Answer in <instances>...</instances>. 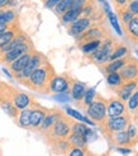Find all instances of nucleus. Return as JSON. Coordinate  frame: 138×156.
<instances>
[{
    "mask_svg": "<svg viewBox=\"0 0 138 156\" xmlns=\"http://www.w3.org/2000/svg\"><path fill=\"white\" fill-rule=\"evenodd\" d=\"M124 114H126V105L123 103V100L119 98L110 99L108 104H106V115H108V118L124 115Z\"/></svg>",
    "mask_w": 138,
    "mask_h": 156,
    "instance_id": "nucleus-14",
    "label": "nucleus"
},
{
    "mask_svg": "<svg viewBox=\"0 0 138 156\" xmlns=\"http://www.w3.org/2000/svg\"><path fill=\"white\" fill-rule=\"evenodd\" d=\"M104 4V10L106 13V17H108V20L109 23L112 24V27L114 28V30H117V33L118 34H122V29H120V26H119V20H118V17H117V14H114L112 10H110V6L108 3H103Z\"/></svg>",
    "mask_w": 138,
    "mask_h": 156,
    "instance_id": "nucleus-23",
    "label": "nucleus"
},
{
    "mask_svg": "<svg viewBox=\"0 0 138 156\" xmlns=\"http://www.w3.org/2000/svg\"><path fill=\"white\" fill-rule=\"evenodd\" d=\"M118 73L123 81L136 80L138 77V62L136 60L131 58V61H127L126 64L119 69Z\"/></svg>",
    "mask_w": 138,
    "mask_h": 156,
    "instance_id": "nucleus-12",
    "label": "nucleus"
},
{
    "mask_svg": "<svg viewBox=\"0 0 138 156\" xmlns=\"http://www.w3.org/2000/svg\"><path fill=\"white\" fill-rule=\"evenodd\" d=\"M109 36V32H108V28H105L104 24H102V23H93L85 32L81 33L79 37H76L78 38V44H79V47L81 44L84 43H86L89 41H95V40H102L103 41V38H106Z\"/></svg>",
    "mask_w": 138,
    "mask_h": 156,
    "instance_id": "nucleus-3",
    "label": "nucleus"
},
{
    "mask_svg": "<svg viewBox=\"0 0 138 156\" xmlns=\"http://www.w3.org/2000/svg\"><path fill=\"white\" fill-rule=\"evenodd\" d=\"M120 154H123V155H128L129 152H131V150H129V149H123V147H118V149H117Z\"/></svg>",
    "mask_w": 138,
    "mask_h": 156,
    "instance_id": "nucleus-44",
    "label": "nucleus"
},
{
    "mask_svg": "<svg viewBox=\"0 0 138 156\" xmlns=\"http://www.w3.org/2000/svg\"><path fill=\"white\" fill-rule=\"evenodd\" d=\"M33 51H34V50L29 51V52H27V53H24V55H22V56H19L18 58H15L13 62H10V64L8 65V67L10 69L12 75H13L14 77H17V76L23 71V70H24V67L27 66L28 61H29V58H30V55H32Z\"/></svg>",
    "mask_w": 138,
    "mask_h": 156,
    "instance_id": "nucleus-15",
    "label": "nucleus"
},
{
    "mask_svg": "<svg viewBox=\"0 0 138 156\" xmlns=\"http://www.w3.org/2000/svg\"><path fill=\"white\" fill-rule=\"evenodd\" d=\"M67 141L70 142V145L72 147H85L88 144V138L82 135H78V133H70V136L67 137Z\"/></svg>",
    "mask_w": 138,
    "mask_h": 156,
    "instance_id": "nucleus-25",
    "label": "nucleus"
},
{
    "mask_svg": "<svg viewBox=\"0 0 138 156\" xmlns=\"http://www.w3.org/2000/svg\"><path fill=\"white\" fill-rule=\"evenodd\" d=\"M58 2H61V0H46V2H44V6L48 8V9H53V8H55V5H56Z\"/></svg>",
    "mask_w": 138,
    "mask_h": 156,
    "instance_id": "nucleus-41",
    "label": "nucleus"
},
{
    "mask_svg": "<svg viewBox=\"0 0 138 156\" xmlns=\"http://www.w3.org/2000/svg\"><path fill=\"white\" fill-rule=\"evenodd\" d=\"M71 84H72V80L71 77L64 74V75H55L51 79L50 81V91L52 93H67L71 88Z\"/></svg>",
    "mask_w": 138,
    "mask_h": 156,
    "instance_id": "nucleus-8",
    "label": "nucleus"
},
{
    "mask_svg": "<svg viewBox=\"0 0 138 156\" xmlns=\"http://www.w3.org/2000/svg\"><path fill=\"white\" fill-rule=\"evenodd\" d=\"M124 30H126V34L129 40L132 42L138 43V15H133V18L129 20Z\"/></svg>",
    "mask_w": 138,
    "mask_h": 156,
    "instance_id": "nucleus-18",
    "label": "nucleus"
},
{
    "mask_svg": "<svg viewBox=\"0 0 138 156\" xmlns=\"http://www.w3.org/2000/svg\"><path fill=\"white\" fill-rule=\"evenodd\" d=\"M127 8L131 10L134 15H138V0H129Z\"/></svg>",
    "mask_w": 138,
    "mask_h": 156,
    "instance_id": "nucleus-38",
    "label": "nucleus"
},
{
    "mask_svg": "<svg viewBox=\"0 0 138 156\" xmlns=\"http://www.w3.org/2000/svg\"><path fill=\"white\" fill-rule=\"evenodd\" d=\"M127 133H128L129 141H131V142L138 138V126H137L136 123H131V124H128Z\"/></svg>",
    "mask_w": 138,
    "mask_h": 156,
    "instance_id": "nucleus-35",
    "label": "nucleus"
},
{
    "mask_svg": "<svg viewBox=\"0 0 138 156\" xmlns=\"http://www.w3.org/2000/svg\"><path fill=\"white\" fill-rule=\"evenodd\" d=\"M55 75H56L55 70H53L52 65L48 64V61H47V62H44L42 66L36 69L27 79H23L19 83H22L23 85H26L27 88L32 89V90L46 93V91H50V89H48L50 81Z\"/></svg>",
    "mask_w": 138,
    "mask_h": 156,
    "instance_id": "nucleus-1",
    "label": "nucleus"
},
{
    "mask_svg": "<svg viewBox=\"0 0 138 156\" xmlns=\"http://www.w3.org/2000/svg\"><path fill=\"white\" fill-rule=\"evenodd\" d=\"M112 141L116 142L117 145H120V146H127L129 142V137H128V133L127 131L123 129V131H118V132H113L112 133Z\"/></svg>",
    "mask_w": 138,
    "mask_h": 156,
    "instance_id": "nucleus-24",
    "label": "nucleus"
},
{
    "mask_svg": "<svg viewBox=\"0 0 138 156\" xmlns=\"http://www.w3.org/2000/svg\"><path fill=\"white\" fill-rule=\"evenodd\" d=\"M61 115H62V113H61L60 111H55V109H53V111H48L47 114H46V117H44L43 122H42V124L40 126V129L42 132H46L47 129H50L53 126V123H55Z\"/></svg>",
    "mask_w": 138,
    "mask_h": 156,
    "instance_id": "nucleus-17",
    "label": "nucleus"
},
{
    "mask_svg": "<svg viewBox=\"0 0 138 156\" xmlns=\"http://www.w3.org/2000/svg\"><path fill=\"white\" fill-rule=\"evenodd\" d=\"M137 55H138V52H137Z\"/></svg>",
    "mask_w": 138,
    "mask_h": 156,
    "instance_id": "nucleus-47",
    "label": "nucleus"
},
{
    "mask_svg": "<svg viewBox=\"0 0 138 156\" xmlns=\"http://www.w3.org/2000/svg\"><path fill=\"white\" fill-rule=\"evenodd\" d=\"M29 107H30V117H29L30 128H40L46 114L48 112V109H46V108L41 107L40 104L33 103V102Z\"/></svg>",
    "mask_w": 138,
    "mask_h": 156,
    "instance_id": "nucleus-10",
    "label": "nucleus"
},
{
    "mask_svg": "<svg viewBox=\"0 0 138 156\" xmlns=\"http://www.w3.org/2000/svg\"><path fill=\"white\" fill-rule=\"evenodd\" d=\"M80 15H81V10L75 9V8H70L67 12H65L62 15H61L60 19H61V23H62V24L68 26L70 23H72L74 20L78 19Z\"/></svg>",
    "mask_w": 138,
    "mask_h": 156,
    "instance_id": "nucleus-22",
    "label": "nucleus"
},
{
    "mask_svg": "<svg viewBox=\"0 0 138 156\" xmlns=\"http://www.w3.org/2000/svg\"><path fill=\"white\" fill-rule=\"evenodd\" d=\"M19 32H20L19 23H18V22H15L9 29L5 30L4 33L0 34V48H2L3 46H5L8 42H10V41H12L13 38H14L15 36H17Z\"/></svg>",
    "mask_w": 138,
    "mask_h": 156,
    "instance_id": "nucleus-19",
    "label": "nucleus"
},
{
    "mask_svg": "<svg viewBox=\"0 0 138 156\" xmlns=\"http://www.w3.org/2000/svg\"><path fill=\"white\" fill-rule=\"evenodd\" d=\"M127 62V60L124 57H122V58H118V60H114V61H109V62H106V65L104 66H100V69L103 70V71L105 74H110V73H117L119 71V69L123 66L124 64Z\"/></svg>",
    "mask_w": 138,
    "mask_h": 156,
    "instance_id": "nucleus-21",
    "label": "nucleus"
},
{
    "mask_svg": "<svg viewBox=\"0 0 138 156\" xmlns=\"http://www.w3.org/2000/svg\"><path fill=\"white\" fill-rule=\"evenodd\" d=\"M128 111L131 113L138 111V91H133V94L128 98Z\"/></svg>",
    "mask_w": 138,
    "mask_h": 156,
    "instance_id": "nucleus-33",
    "label": "nucleus"
},
{
    "mask_svg": "<svg viewBox=\"0 0 138 156\" xmlns=\"http://www.w3.org/2000/svg\"><path fill=\"white\" fill-rule=\"evenodd\" d=\"M14 4V0H0V9H8Z\"/></svg>",
    "mask_w": 138,
    "mask_h": 156,
    "instance_id": "nucleus-40",
    "label": "nucleus"
},
{
    "mask_svg": "<svg viewBox=\"0 0 138 156\" xmlns=\"http://www.w3.org/2000/svg\"><path fill=\"white\" fill-rule=\"evenodd\" d=\"M129 3V0H113V4L116 6V9H122V8H126Z\"/></svg>",
    "mask_w": 138,
    "mask_h": 156,
    "instance_id": "nucleus-39",
    "label": "nucleus"
},
{
    "mask_svg": "<svg viewBox=\"0 0 138 156\" xmlns=\"http://www.w3.org/2000/svg\"><path fill=\"white\" fill-rule=\"evenodd\" d=\"M43 2H46V0H43Z\"/></svg>",
    "mask_w": 138,
    "mask_h": 156,
    "instance_id": "nucleus-46",
    "label": "nucleus"
},
{
    "mask_svg": "<svg viewBox=\"0 0 138 156\" xmlns=\"http://www.w3.org/2000/svg\"><path fill=\"white\" fill-rule=\"evenodd\" d=\"M93 20H91L90 18L88 17H82V15H80V17L74 20L72 23H70L68 24V33H70L71 36L74 37H79L81 33H84L85 30L93 24Z\"/></svg>",
    "mask_w": 138,
    "mask_h": 156,
    "instance_id": "nucleus-11",
    "label": "nucleus"
},
{
    "mask_svg": "<svg viewBox=\"0 0 138 156\" xmlns=\"http://www.w3.org/2000/svg\"><path fill=\"white\" fill-rule=\"evenodd\" d=\"M67 156H85V150L84 147H71Z\"/></svg>",
    "mask_w": 138,
    "mask_h": 156,
    "instance_id": "nucleus-37",
    "label": "nucleus"
},
{
    "mask_svg": "<svg viewBox=\"0 0 138 156\" xmlns=\"http://www.w3.org/2000/svg\"><path fill=\"white\" fill-rule=\"evenodd\" d=\"M32 50H33V44H32V41L29 40V41H27L24 43H20L18 46H15V47H13L9 51L2 53L0 55V62L8 66L15 58H18L19 56H22V55H24V53L32 51Z\"/></svg>",
    "mask_w": 138,
    "mask_h": 156,
    "instance_id": "nucleus-6",
    "label": "nucleus"
},
{
    "mask_svg": "<svg viewBox=\"0 0 138 156\" xmlns=\"http://www.w3.org/2000/svg\"><path fill=\"white\" fill-rule=\"evenodd\" d=\"M96 99L94 98V100L88 105L86 109V114L91 121H95V122H105L106 119V104L108 102L102 98L100 95H95Z\"/></svg>",
    "mask_w": 138,
    "mask_h": 156,
    "instance_id": "nucleus-4",
    "label": "nucleus"
},
{
    "mask_svg": "<svg viewBox=\"0 0 138 156\" xmlns=\"http://www.w3.org/2000/svg\"><path fill=\"white\" fill-rule=\"evenodd\" d=\"M71 124H72V122L62 114L53 123V126L50 129L44 132L48 138V141L53 142V141H56V140H66L71 133Z\"/></svg>",
    "mask_w": 138,
    "mask_h": 156,
    "instance_id": "nucleus-2",
    "label": "nucleus"
},
{
    "mask_svg": "<svg viewBox=\"0 0 138 156\" xmlns=\"http://www.w3.org/2000/svg\"><path fill=\"white\" fill-rule=\"evenodd\" d=\"M96 95V93H95V89L94 88H91V89H86V93H85V95H84L82 98V102H84V107H88L91 102L94 100Z\"/></svg>",
    "mask_w": 138,
    "mask_h": 156,
    "instance_id": "nucleus-36",
    "label": "nucleus"
},
{
    "mask_svg": "<svg viewBox=\"0 0 138 156\" xmlns=\"http://www.w3.org/2000/svg\"><path fill=\"white\" fill-rule=\"evenodd\" d=\"M96 2H99V3H104L105 0H96Z\"/></svg>",
    "mask_w": 138,
    "mask_h": 156,
    "instance_id": "nucleus-45",
    "label": "nucleus"
},
{
    "mask_svg": "<svg viewBox=\"0 0 138 156\" xmlns=\"http://www.w3.org/2000/svg\"><path fill=\"white\" fill-rule=\"evenodd\" d=\"M29 117H30V107L19 111V114H18L17 118H18V124L20 127H23V128H30Z\"/></svg>",
    "mask_w": 138,
    "mask_h": 156,
    "instance_id": "nucleus-26",
    "label": "nucleus"
},
{
    "mask_svg": "<svg viewBox=\"0 0 138 156\" xmlns=\"http://www.w3.org/2000/svg\"><path fill=\"white\" fill-rule=\"evenodd\" d=\"M71 132L72 133H78V135H82V136H85L86 138L93 133V131H91L86 124H84V123H76V122H72L71 124Z\"/></svg>",
    "mask_w": 138,
    "mask_h": 156,
    "instance_id": "nucleus-27",
    "label": "nucleus"
},
{
    "mask_svg": "<svg viewBox=\"0 0 138 156\" xmlns=\"http://www.w3.org/2000/svg\"><path fill=\"white\" fill-rule=\"evenodd\" d=\"M70 93H71V97L76 100V102H80V100H82L84 95H85V93H86L85 84H82L80 81H72L71 88H70Z\"/></svg>",
    "mask_w": 138,
    "mask_h": 156,
    "instance_id": "nucleus-20",
    "label": "nucleus"
},
{
    "mask_svg": "<svg viewBox=\"0 0 138 156\" xmlns=\"http://www.w3.org/2000/svg\"><path fill=\"white\" fill-rule=\"evenodd\" d=\"M106 83H108L109 85H112V87H119V85H122V83H123V80H122V77L119 75V73H110V74H106Z\"/></svg>",
    "mask_w": 138,
    "mask_h": 156,
    "instance_id": "nucleus-32",
    "label": "nucleus"
},
{
    "mask_svg": "<svg viewBox=\"0 0 138 156\" xmlns=\"http://www.w3.org/2000/svg\"><path fill=\"white\" fill-rule=\"evenodd\" d=\"M138 87V80H131V81H123L122 85L118 87V97L119 99H122L123 102L128 100V98L133 94V91L136 90V88Z\"/></svg>",
    "mask_w": 138,
    "mask_h": 156,
    "instance_id": "nucleus-16",
    "label": "nucleus"
},
{
    "mask_svg": "<svg viewBox=\"0 0 138 156\" xmlns=\"http://www.w3.org/2000/svg\"><path fill=\"white\" fill-rule=\"evenodd\" d=\"M127 53H128V48L126 47V46H117V47H114L113 52L110 53L108 62H109V61H114V60H118V58L124 57Z\"/></svg>",
    "mask_w": 138,
    "mask_h": 156,
    "instance_id": "nucleus-31",
    "label": "nucleus"
},
{
    "mask_svg": "<svg viewBox=\"0 0 138 156\" xmlns=\"http://www.w3.org/2000/svg\"><path fill=\"white\" fill-rule=\"evenodd\" d=\"M118 12V20H120V23H122V26H123V28H126L127 27V24L129 23V20H131L132 18H133V13L128 9V8L126 6V8H122V9H118L117 10Z\"/></svg>",
    "mask_w": 138,
    "mask_h": 156,
    "instance_id": "nucleus-29",
    "label": "nucleus"
},
{
    "mask_svg": "<svg viewBox=\"0 0 138 156\" xmlns=\"http://www.w3.org/2000/svg\"><path fill=\"white\" fill-rule=\"evenodd\" d=\"M44 62H47V58H46L42 53H40V52H37V51H33L32 52V55H30V58H29V61H28V64H27V66L24 67V70L15 77L17 80H23V79H27V77L32 74L36 69H38L40 66H42Z\"/></svg>",
    "mask_w": 138,
    "mask_h": 156,
    "instance_id": "nucleus-7",
    "label": "nucleus"
},
{
    "mask_svg": "<svg viewBox=\"0 0 138 156\" xmlns=\"http://www.w3.org/2000/svg\"><path fill=\"white\" fill-rule=\"evenodd\" d=\"M66 112H67V114H68V115L74 117L75 119L81 121V122H86V123H89V124H94V122H91L89 118H86V117H84L82 114H80L79 112H76L75 109H72V108H67V109H66Z\"/></svg>",
    "mask_w": 138,
    "mask_h": 156,
    "instance_id": "nucleus-34",
    "label": "nucleus"
},
{
    "mask_svg": "<svg viewBox=\"0 0 138 156\" xmlns=\"http://www.w3.org/2000/svg\"><path fill=\"white\" fill-rule=\"evenodd\" d=\"M60 94H61V95H56L55 98H56L57 100H60V102H62V103L67 102V100H68V97H67L66 93H60Z\"/></svg>",
    "mask_w": 138,
    "mask_h": 156,
    "instance_id": "nucleus-43",
    "label": "nucleus"
},
{
    "mask_svg": "<svg viewBox=\"0 0 138 156\" xmlns=\"http://www.w3.org/2000/svg\"><path fill=\"white\" fill-rule=\"evenodd\" d=\"M100 44H102V40L89 41V42H86V43L81 44V46H80V48H81V51L85 53V55H89V53H91V52H94Z\"/></svg>",
    "mask_w": 138,
    "mask_h": 156,
    "instance_id": "nucleus-30",
    "label": "nucleus"
},
{
    "mask_svg": "<svg viewBox=\"0 0 138 156\" xmlns=\"http://www.w3.org/2000/svg\"><path fill=\"white\" fill-rule=\"evenodd\" d=\"M18 22V20H17ZM15 23V22H14ZM14 23H12V24H8V23H0V34H2V33H4L5 32V30H8V29H9L13 24H14Z\"/></svg>",
    "mask_w": 138,
    "mask_h": 156,
    "instance_id": "nucleus-42",
    "label": "nucleus"
},
{
    "mask_svg": "<svg viewBox=\"0 0 138 156\" xmlns=\"http://www.w3.org/2000/svg\"><path fill=\"white\" fill-rule=\"evenodd\" d=\"M129 124V115H119V117H113V118L105 119V126L106 131L113 133V132H118V131H123L128 127Z\"/></svg>",
    "mask_w": 138,
    "mask_h": 156,
    "instance_id": "nucleus-13",
    "label": "nucleus"
},
{
    "mask_svg": "<svg viewBox=\"0 0 138 156\" xmlns=\"http://www.w3.org/2000/svg\"><path fill=\"white\" fill-rule=\"evenodd\" d=\"M72 3H74V0H61V2H58L55 5V8H53L52 10L57 17H61L65 12H67L72 6Z\"/></svg>",
    "mask_w": 138,
    "mask_h": 156,
    "instance_id": "nucleus-28",
    "label": "nucleus"
},
{
    "mask_svg": "<svg viewBox=\"0 0 138 156\" xmlns=\"http://www.w3.org/2000/svg\"><path fill=\"white\" fill-rule=\"evenodd\" d=\"M8 97L10 98L13 104L17 107L19 111L26 109V108H28L30 104H32V98H30L28 94L14 89V88L9 87V85H8Z\"/></svg>",
    "mask_w": 138,
    "mask_h": 156,
    "instance_id": "nucleus-9",
    "label": "nucleus"
},
{
    "mask_svg": "<svg viewBox=\"0 0 138 156\" xmlns=\"http://www.w3.org/2000/svg\"><path fill=\"white\" fill-rule=\"evenodd\" d=\"M114 47H116V46H114V41L110 40V38H108V40H105V41H102V44L99 46L94 52L89 53V57L93 60L95 64H98L99 66H102V65H104V64L108 62L109 56H110V53L113 52Z\"/></svg>",
    "mask_w": 138,
    "mask_h": 156,
    "instance_id": "nucleus-5",
    "label": "nucleus"
}]
</instances>
